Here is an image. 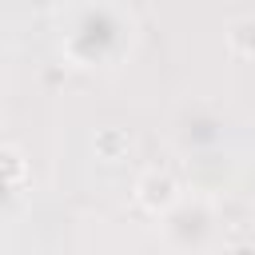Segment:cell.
<instances>
[{"label":"cell","instance_id":"obj_2","mask_svg":"<svg viewBox=\"0 0 255 255\" xmlns=\"http://www.w3.org/2000/svg\"><path fill=\"white\" fill-rule=\"evenodd\" d=\"M96 155L100 159H124L128 155V131H120V128L96 131Z\"/></svg>","mask_w":255,"mask_h":255},{"label":"cell","instance_id":"obj_3","mask_svg":"<svg viewBox=\"0 0 255 255\" xmlns=\"http://www.w3.org/2000/svg\"><path fill=\"white\" fill-rule=\"evenodd\" d=\"M24 171H28L24 155H20L16 147H0V183H20Z\"/></svg>","mask_w":255,"mask_h":255},{"label":"cell","instance_id":"obj_1","mask_svg":"<svg viewBox=\"0 0 255 255\" xmlns=\"http://www.w3.org/2000/svg\"><path fill=\"white\" fill-rule=\"evenodd\" d=\"M135 199H139L147 211H163V207L175 203V179H171V175H159V171H147V175H139V183H135Z\"/></svg>","mask_w":255,"mask_h":255},{"label":"cell","instance_id":"obj_4","mask_svg":"<svg viewBox=\"0 0 255 255\" xmlns=\"http://www.w3.org/2000/svg\"><path fill=\"white\" fill-rule=\"evenodd\" d=\"M231 48L239 52V56H255V20H239V24H231Z\"/></svg>","mask_w":255,"mask_h":255}]
</instances>
